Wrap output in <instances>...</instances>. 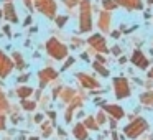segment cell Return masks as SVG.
<instances>
[{
    "instance_id": "2",
    "label": "cell",
    "mask_w": 153,
    "mask_h": 140,
    "mask_svg": "<svg viewBox=\"0 0 153 140\" xmlns=\"http://www.w3.org/2000/svg\"><path fill=\"white\" fill-rule=\"evenodd\" d=\"M114 92H115L117 99H127V97L132 94V89H130V83L127 77H115L114 79Z\"/></svg>"
},
{
    "instance_id": "13",
    "label": "cell",
    "mask_w": 153,
    "mask_h": 140,
    "mask_svg": "<svg viewBox=\"0 0 153 140\" xmlns=\"http://www.w3.org/2000/svg\"><path fill=\"white\" fill-rule=\"evenodd\" d=\"M140 102H142V106H145V107H153V89L140 94Z\"/></svg>"
},
{
    "instance_id": "33",
    "label": "cell",
    "mask_w": 153,
    "mask_h": 140,
    "mask_svg": "<svg viewBox=\"0 0 153 140\" xmlns=\"http://www.w3.org/2000/svg\"><path fill=\"white\" fill-rule=\"evenodd\" d=\"M112 36H114V38H119L120 33H119V31H112Z\"/></svg>"
},
{
    "instance_id": "23",
    "label": "cell",
    "mask_w": 153,
    "mask_h": 140,
    "mask_svg": "<svg viewBox=\"0 0 153 140\" xmlns=\"http://www.w3.org/2000/svg\"><path fill=\"white\" fill-rule=\"evenodd\" d=\"M109 125H110V130H115L117 129V120L115 119H112V117H109Z\"/></svg>"
},
{
    "instance_id": "26",
    "label": "cell",
    "mask_w": 153,
    "mask_h": 140,
    "mask_svg": "<svg viewBox=\"0 0 153 140\" xmlns=\"http://www.w3.org/2000/svg\"><path fill=\"white\" fill-rule=\"evenodd\" d=\"M73 63H74V58H69V60L66 61V64H64V66H63V69H68V68H69V66H71V64H73Z\"/></svg>"
},
{
    "instance_id": "31",
    "label": "cell",
    "mask_w": 153,
    "mask_h": 140,
    "mask_svg": "<svg viewBox=\"0 0 153 140\" xmlns=\"http://www.w3.org/2000/svg\"><path fill=\"white\" fill-rule=\"evenodd\" d=\"M41 120H43V115H41V114H38V115H35V122H38V124H40Z\"/></svg>"
},
{
    "instance_id": "20",
    "label": "cell",
    "mask_w": 153,
    "mask_h": 140,
    "mask_svg": "<svg viewBox=\"0 0 153 140\" xmlns=\"http://www.w3.org/2000/svg\"><path fill=\"white\" fill-rule=\"evenodd\" d=\"M31 92H33V91H31L30 87H20V89H18V96L20 97H28Z\"/></svg>"
},
{
    "instance_id": "35",
    "label": "cell",
    "mask_w": 153,
    "mask_h": 140,
    "mask_svg": "<svg viewBox=\"0 0 153 140\" xmlns=\"http://www.w3.org/2000/svg\"><path fill=\"white\" fill-rule=\"evenodd\" d=\"M30 140H40V139H38V137H31Z\"/></svg>"
},
{
    "instance_id": "3",
    "label": "cell",
    "mask_w": 153,
    "mask_h": 140,
    "mask_svg": "<svg viewBox=\"0 0 153 140\" xmlns=\"http://www.w3.org/2000/svg\"><path fill=\"white\" fill-rule=\"evenodd\" d=\"M46 50H48V53L53 58H56V60H63L68 54V48L64 46L63 43H59L58 40H54V38H51L46 43Z\"/></svg>"
},
{
    "instance_id": "7",
    "label": "cell",
    "mask_w": 153,
    "mask_h": 140,
    "mask_svg": "<svg viewBox=\"0 0 153 140\" xmlns=\"http://www.w3.org/2000/svg\"><path fill=\"white\" fill-rule=\"evenodd\" d=\"M130 61H132L133 66L140 68V69H146V68H148V64H150L148 58H146L140 50H135V51H133V53H132V58H130Z\"/></svg>"
},
{
    "instance_id": "6",
    "label": "cell",
    "mask_w": 153,
    "mask_h": 140,
    "mask_svg": "<svg viewBox=\"0 0 153 140\" xmlns=\"http://www.w3.org/2000/svg\"><path fill=\"white\" fill-rule=\"evenodd\" d=\"M89 45L97 51V53H109V48L105 45V38L102 35H92L89 38Z\"/></svg>"
},
{
    "instance_id": "29",
    "label": "cell",
    "mask_w": 153,
    "mask_h": 140,
    "mask_svg": "<svg viewBox=\"0 0 153 140\" xmlns=\"http://www.w3.org/2000/svg\"><path fill=\"white\" fill-rule=\"evenodd\" d=\"M110 135H112V140H120V135H119V133L115 132V130H114V132L110 133Z\"/></svg>"
},
{
    "instance_id": "27",
    "label": "cell",
    "mask_w": 153,
    "mask_h": 140,
    "mask_svg": "<svg viewBox=\"0 0 153 140\" xmlns=\"http://www.w3.org/2000/svg\"><path fill=\"white\" fill-rule=\"evenodd\" d=\"M64 23H66V17H59V18H58V25H59V27H63Z\"/></svg>"
},
{
    "instance_id": "34",
    "label": "cell",
    "mask_w": 153,
    "mask_h": 140,
    "mask_svg": "<svg viewBox=\"0 0 153 140\" xmlns=\"http://www.w3.org/2000/svg\"><path fill=\"white\" fill-rule=\"evenodd\" d=\"M148 77H152V79H153V68L148 71Z\"/></svg>"
},
{
    "instance_id": "15",
    "label": "cell",
    "mask_w": 153,
    "mask_h": 140,
    "mask_svg": "<svg viewBox=\"0 0 153 140\" xmlns=\"http://www.w3.org/2000/svg\"><path fill=\"white\" fill-rule=\"evenodd\" d=\"M92 68H94V71H97V73H99L102 77H107V76L110 74V73H109V69H107V68L104 66L102 63H99V61H96V63H92Z\"/></svg>"
},
{
    "instance_id": "28",
    "label": "cell",
    "mask_w": 153,
    "mask_h": 140,
    "mask_svg": "<svg viewBox=\"0 0 153 140\" xmlns=\"http://www.w3.org/2000/svg\"><path fill=\"white\" fill-rule=\"evenodd\" d=\"M4 127H5V117H4V115H0V130L4 129Z\"/></svg>"
},
{
    "instance_id": "1",
    "label": "cell",
    "mask_w": 153,
    "mask_h": 140,
    "mask_svg": "<svg viewBox=\"0 0 153 140\" xmlns=\"http://www.w3.org/2000/svg\"><path fill=\"white\" fill-rule=\"evenodd\" d=\"M123 135L130 140H135L138 137H142L145 132H150V125H148V120L143 119V117H135L133 120H130L125 127L122 129Z\"/></svg>"
},
{
    "instance_id": "11",
    "label": "cell",
    "mask_w": 153,
    "mask_h": 140,
    "mask_svg": "<svg viewBox=\"0 0 153 140\" xmlns=\"http://www.w3.org/2000/svg\"><path fill=\"white\" fill-rule=\"evenodd\" d=\"M10 69H12V61L0 53V76H7Z\"/></svg>"
},
{
    "instance_id": "14",
    "label": "cell",
    "mask_w": 153,
    "mask_h": 140,
    "mask_svg": "<svg viewBox=\"0 0 153 140\" xmlns=\"http://www.w3.org/2000/svg\"><path fill=\"white\" fill-rule=\"evenodd\" d=\"M99 27L102 31H109L110 28V17L107 13H102L100 15V22H99Z\"/></svg>"
},
{
    "instance_id": "24",
    "label": "cell",
    "mask_w": 153,
    "mask_h": 140,
    "mask_svg": "<svg viewBox=\"0 0 153 140\" xmlns=\"http://www.w3.org/2000/svg\"><path fill=\"white\" fill-rule=\"evenodd\" d=\"M4 109H7V102H5V97L0 92V110H4Z\"/></svg>"
},
{
    "instance_id": "22",
    "label": "cell",
    "mask_w": 153,
    "mask_h": 140,
    "mask_svg": "<svg viewBox=\"0 0 153 140\" xmlns=\"http://www.w3.org/2000/svg\"><path fill=\"white\" fill-rule=\"evenodd\" d=\"M7 18H12V22H17V17L13 13V7H7Z\"/></svg>"
},
{
    "instance_id": "10",
    "label": "cell",
    "mask_w": 153,
    "mask_h": 140,
    "mask_svg": "<svg viewBox=\"0 0 153 140\" xmlns=\"http://www.w3.org/2000/svg\"><path fill=\"white\" fill-rule=\"evenodd\" d=\"M56 76H58V73H56L54 69H51V68H46V69L40 71V81H41V87H45V86H46V83H48V81L54 79Z\"/></svg>"
},
{
    "instance_id": "21",
    "label": "cell",
    "mask_w": 153,
    "mask_h": 140,
    "mask_svg": "<svg viewBox=\"0 0 153 140\" xmlns=\"http://www.w3.org/2000/svg\"><path fill=\"white\" fill-rule=\"evenodd\" d=\"M22 106H23V109H27V110H33L35 107H36V102H28V101H22Z\"/></svg>"
},
{
    "instance_id": "18",
    "label": "cell",
    "mask_w": 153,
    "mask_h": 140,
    "mask_svg": "<svg viewBox=\"0 0 153 140\" xmlns=\"http://www.w3.org/2000/svg\"><path fill=\"white\" fill-rule=\"evenodd\" d=\"M74 94H76V92H74L73 89H64L63 94H61V99L66 101V102H69V101L74 99Z\"/></svg>"
},
{
    "instance_id": "19",
    "label": "cell",
    "mask_w": 153,
    "mask_h": 140,
    "mask_svg": "<svg viewBox=\"0 0 153 140\" xmlns=\"http://www.w3.org/2000/svg\"><path fill=\"white\" fill-rule=\"evenodd\" d=\"M41 130H43V137H50L51 132H53V127H51L50 122H45L43 125H41Z\"/></svg>"
},
{
    "instance_id": "16",
    "label": "cell",
    "mask_w": 153,
    "mask_h": 140,
    "mask_svg": "<svg viewBox=\"0 0 153 140\" xmlns=\"http://www.w3.org/2000/svg\"><path fill=\"white\" fill-rule=\"evenodd\" d=\"M117 2L122 4L123 7H127V8H142L140 0H117Z\"/></svg>"
},
{
    "instance_id": "5",
    "label": "cell",
    "mask_w": 153,
    "mask_h": 140,
    "mask_svg": "<svg viewBox=\"0 0 153 140\" xmlns=\"http://www.w3.org/2000/svg\"><path fill=\"white\" fill-rule=\"evenodd\" d=\"M102 110L109 117H112V119H115V120H120V119L125 117V110H123L122 106H119V104H105V106H102Z\"/></svg>"
},
{
    "instance_id": "12",
    "label": "cell",
    "mask_w": 153,
    "mask_h": 140,
    "mask_svg": "<svg viewBox=\"0 0 153 140\" xmlns=\"http://www.w3.org/2000/svg\"><path fill=\"white\" fill-rule=\"evenodd\" d=\"M82 124L86 125L87 130H94V132H97V130L100 129V125L97 124V120H96V115H87L86 119L82 120Z\"/></svg>"
},
{
    "instance_id": "32",
    "label": "cell",
    "mask_w": 153,
    "mask_h": 140,
    "mask_svg": "<svg viewBox=\"0 0 153 140\" xmlns=\"http://www.w3.org/2000/svg\"><path fill=\"white\" fill-rule=\"evenodd\" d=\"M119 63H120V64H125V63H127V58H123V56H122V58L119 60Z\"/></svg>"
},
{
    "instance_id": "4",
    "label": "cell",
    "mask_w": 153,
    "mask_h": 140,
    "mask_svg": "<svg viewBox=\"0 0 153 140\" xmlns=\"http://www.w3.org/2000/svg\"><path fill=\"white\" fill-rule=\"evenodd\" d=\"M92 28V22H91V10L87 0L84 2L82 8H81V31H91Z\"/></svg>"
},
{
    "instance_id": "30",
    "label": "cell",
    "mask_w": 153,
    "mask_h": 140,
    "mask_svg": "<svg viewBox=\"0 0 153 140\" xmlns=\"http://www.w3.org/2000/svg\"><path fill=\"white\" fill-rule=\"evenodd\" d=\"M120 51H122V50H120V46H114L112 48V53L114 54H120Z\"/></svg>"
},
{
    "instance_id": "8",
    "label": "cell",
    "mask_w": 153,
    "mask_h": 140,
    "mask_svg": "<svg viewBox=\"0 0 153 140\" xmlns=\"http://www.w3.org/2000/svg\"><path fill=\"white\" fill-rule=\"evenodd\" d=\"M76 76H77V79H79V83L82 84V87H86V89H97V87H100V84L97 83L94 77H91L89 74H86V73H77Z\"/></svg>"
},
{
    "instance_id": "25",
    "label": "cell",
    "mask_w": 153,
    "mask_h": 140,
    "mask_svg": "<svg viewBox=\"0 0 153 140\" xmlns=\"http://www.w3.org/2000/svg\"><path fill=\"white\" fill-rule=\"evenodd\" d=\"M104 7L105 8H115V5H114L110 0H104Z\"/></svg>"
},
{
    "instance_id": "17",
    "label": "cell",
    "mask_w": 153,
    "mask_h": 140,
    "mask_svg": "<svg viewBox=\"0 0 153 140\" xmlns=\"http://www.w3.org/2000/svg\"><path fill=\"white\" fill-rule=\"evenodd\" d=\"M96 120H97V124H99V125H105V124L109 122V115H107V114L100 109L99 112L96 114Z\"/></svg>"
},
{
    "instance_id": "9",
    "label": "cell",
    "mask_w": 153,
    "mask_h": 140,
    "mask_svg": "<svg viewBox=\"0 0 153 140\" xmlns=\"http://www.w3.org/2000/svg\"><path fill=\"white\" fill-rule=\"evenodd\" d=\"M73 135L76 137V140H89V130L86 129L82 122H77L73 127Z\"/></svg>"
}]
</instances>
